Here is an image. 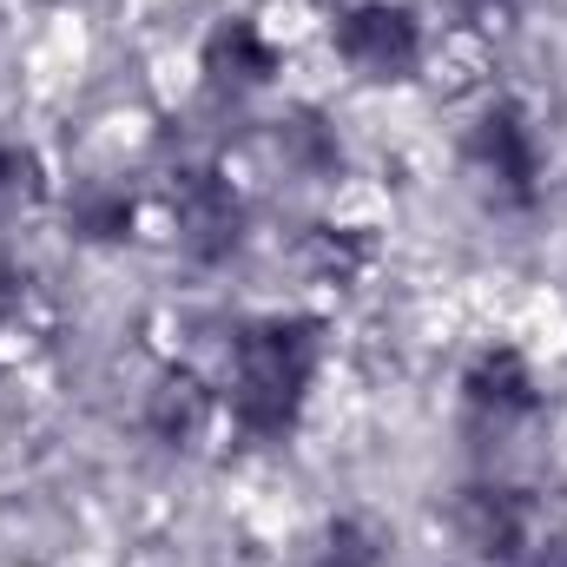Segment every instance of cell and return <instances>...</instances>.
Masks as SVG:
<instances>
[{
  "instance_id": "1",
  "label": "cell",
  "mask_w": 567,
  "mask_h": 567,
  "mask_svg": "<svg viewBox=\"0 0 567 567\" xmlns=\"http://www.w3.org/2000/svg\"><path fill=\"white\" fill-rule=\"evenodd\" d=\"M330 357V330L310 310H265L245 317L225 343V377H218V410L245 442L271 449L303 429V410L317 396Z\"/></svg>"
},
{
  "instance_id": "2",
  "label": "cell",
  "mask_w": 567,
  "mask_h": 567,
  "mask_svg": "<svg viewBox=\"0 0 567 567\" xmlns=\"http://www.w3.org/2000/svg\"><path fill=\"white\" fill-rule=\"evenodd\" d=\"M462 172L495 212H535L548 192V145L535 133V113L508 93L482 100L462 126Z\"/></svg>"
},
{
  "instance_id": "3",
  "label": "cell",
  "mask_w": 567,
  "mask_h": 567,
  "mask_svg": "<svg viewBox=\"0 0 567 567\" xmlns=\"http://www.w3.org/2000/svg\"><path fill=\"white\" fill-rule=\"evenodd\" d=\"M165 225L185 265L225 271L251 238V198L218 158H178L165 178Z\"/></svg>"
},
{
  "instance_id": "4",
  "label": "cell",
  "mask_w": 567,
  "mask_h": 567,
  "mask_svg": "<svg viewBox=\"0 0 567 567\" xmlns=\"http://www.w3.org/2000/svg\"><path fill=\"white\" fill-rule=\"evenodd\" d=\"M330 53L363 86H416L429 66V27L403 0H350L330 13Z\"/></svg>"
},
{
  "instance_id": "5",
  "label": "cell",
  "mask_w": 567,
  "mask_h": 567,
  "mask_svg": "<svg viewBox=\"0 0 567 567\" xmlns=\"http://www.w3.org/2000/svg\"><path fill=\"white\" fill-rule=\"evenodd\" d=\"M449 528L455 542L488 567H522L542 542V502L522 488V482H495V475H475L455 488L449 502Z\"/></svg>"
},
{
  "instance_id": "6",
  "label": "cell",
  "mask_w": 567,
  "mask_h": 567,
  "mask_svg": "<svg viewBox=\"0 0 567 567\" xmlns=\"http://www.w3.org/2000/svg\"><path fill=\"white\" fill-rule=\"evenodd\" d=\"M455 396H462V423L475 429V435H488V442H502V435H515L522 423H535L542 403H548L542 370H535L528 350H515V343H482V350L462 363Z\"/></svg>"
},
{
  "instance_id": "7",
  "label": "cell",
  "mask_w": 567,
  "mask_h": 567,
  "mask_svg": "<svg viewBox=\"0 0 567 567\" xmlns=\"http://www.w3.org/2000/svg\"><path fill=\"white\" fill-rule=\"evenodd\" d=\"M278 73H284V47L271 40L265 20L225 13V20L205 27V40H198V86H205L212 100L238 106V100L278 86Z\"/></svg>"
},
{
  "instance_id": "8",
  "label": "cell",
  "mask_w": 567,
  "mask_h": 567,
  "mask_svg": "<svg viewBox=\"0 0 567 567\" xmlns=\"http://www.w3.org/2000/svg\"><path fill=\"white\" fill-rule=\"evenodd\" d=\"M218 383H205L192 363H165L140 396V429L145 442H158L165 455H192L212 429H218Z\"/></svg>"
},
{
  "instance_id": "9",
  "label": "cell",
  "mask_w": 567,
  "mask_h": 567,
  "mask_svg": "<svg viewBox=\"0 0 567 567\" xmlns=\"http://www.w3.org/2000/svg\"><path fill=\"white\" fill-rule=\"evenodd\" d=\"M60 225L73 245L86 251H120L140 238V192L126 178H106V172H86L60 192Z\"/></svg>"
},
{
  "instance_id": "10",
  "label": "cell",
  "mask_w": 567,
  "mask_h": 567,
  "mask_svg": "<svg viewBox=\"0 0 567 567\" xmlns=\"http://www.w3.org/2000/svg\"><path fill=\"white\" fill-rule=\"evenodd\" d=\"M265 140H271V158L303 185H337L343 165H350V145H343L337 120L323 106H284Z\"/></svg>"
},
{
  "instance_id": "11",
  "label": "cell",
  "mask_w": 567,
  "mask_h": 567,
  "mask_svg": "<svg viewBox=\"0 0 567 567\" xmlns=\"http://www.w3.org/2000/svg\"><path fill=\"white\" fill-rule=\"evenodd\" d=\"M297 258H303V271L317 284H330V290H350V284L370 278V265H377V245H370V231L363 225H310L303 231V245H297Z\"/></svg>"
},
{
  "instance_id": "12",
  "label": "cell",
  "mask_w": 567,
  "mask_h": 567,
  "mask_svg": "<svg viewBox=\"0 0 567 567\" xmlns=\"http://www.w3.org/2000/svg\"><path fill=\"white\" fill-rule=\"evenodd\" d=\"M383 528L370 522V515H323L303 542H297V555L290 567H383Z\"/></svg>"
},
{
  "instance_id": "13",
  "label": "cell",
  "mask_w": 567,
  "mask_h": 567,
  "mask_svg": "<svg viewBox=\"0 0 567 567\" xmlns=\"http://www.w3.org/2000/svg\"><path fill=\"white\" fill-rule=\"evenodd\" d=\"M47 192V165H40V152L20 140H0V212L7 205H27V198H40Z\"/></svg>"
},
{
  "instance_id": "14",
  "label": "cell",
  "mask_w": 567,
  "mask_h": 567,
  "mask_svg": "<svg viewBox=\"0 0 567 567\" xmlns=\"http://www.w3.org/2000/svg\"><path fill=\"white\" fill-rule=\"evenodd\" d=\"M27 310H33V271H27L20 258H7V251H0V337H7V330H20V323H27Z\"/></svg>"
},
{
  "instance_id": "15",
  "label": "cell",
  "mask_w": 567,
  "mask_h": 567,
  "mask_svg": "<svg viewBox=\"0 0 567 567\" xmlns=\"http://www.w3.org/2000/svg\"><path fill=\"white\" fill-rule=\"evenodd\" d=\"M515 0H449V13L462 20V27H488V20H502Z\"/></svg>"
},
{
  "instance_id": "16",
  "label": "cell",
  "mask_w": 567,
  "mask_h": 567,
  "mask_svg": "<svg viewBox=\"0 0 567 567\" xmlns=\"http://www.w3.org/2000/svg\"><path fill=\"white\" fill-rule=\"evenodd\" d=\"M561 567H567V548H561Z\"/></svg>"
}]
</instances>
